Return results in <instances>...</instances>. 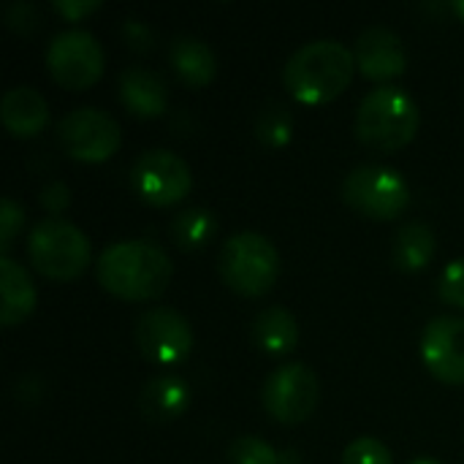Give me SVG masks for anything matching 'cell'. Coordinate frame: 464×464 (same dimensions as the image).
<instances>
[{"label":"cell","mask_w":464,"mask_h":464,"mask_svg":"<svg viewBox=\"0 0 464 464\" xmlns=\"http://www.w3.org/2000/svg\"><path fill=\"white\" fill-rule=\"evenodd\" d=\"M95 272L101 288L111 296L125 302H150L169 288L174 264L163 247L144 239H125L101 253Z\"/></svg>","instance_id":"1"},{"label":"cell","mask_w":464,"mask_h":464,"mask_svg":"<svg viewBox=\"0 0 464 464\" xmlns=\"http://www.w3.org/2000/svg\"><path fill=\"white\" fill-rule=\"evenodd\" d=\"M353 71L356 57L343 41L318 38L299 46L288 57L283 68V84L299 103L318 106L334 101L351 84Z\"/></svg>","instance_id":"2"},{"label":"cell","mask_w":464,"mask_h":464,"mask_svg":"<svg viewBox=\"0 0 464 464\" xmlns=\"http://www.w3.org/2000/svg\"><path fill=\"white\" fill-rule=\"evenodd\" d=\"M419 133V106L408 90L381 84L370 90L356 111V136L375 152H397Z\"/></svg>","instance_id":"3"},{"label":"cell","mask_w":464,"mask_h":464,"mask_svg":"<svg viewBox=\"0 0 464 464\" xmlns=\"http://www.w3.org/2000/svg\"><path fill=\"white\" fill-rule=\"evenodd\" d=\"M218 272L231 291L242 296H261L280 277V253L269 237L242 231L223 242Z\"/></svg>","instance_id":"4"},{"label":"cell","mask_w":464,"mask_h":464,"mask_svg":"<svg viewBox=\"0 0 464 464\" xmlns=\"http://www.w3.org/2000/svg\"><path fill=\"white\" fill-rule=\"evenodd\" d=\"M27 256L38 275L54 283H71L90 264V242L82 228L63 218H44L27 239Z\"/></svg>","instance_id":"5"},{"label":"cell","mask_w":464,"mask_h":464,"mask_svg":"<svg viewBox=\"0 0 464 464\" xmlns=\"http://www.w3.org/2000/svg\"><path fill=\"white\" fill-rule=\"evenodd\" d=\"M345 204L370 220H394L411 207L408 179L389 166H359L343 182Z\"/></svg>","instance_id":"6"},{"label":"cell","mask_w":464,"mask_h":464,"mask_svg":"<svg viewBox=\"0 0 464 464\" xmlns=\"http://www.w3.org/2000/svg\"><path fill=\"white\" fill-rule=\"evenodd\" d=\"M133 193L150 207H171L193 188L190 166L171 150H147L130 169Z\"/></svg>","instance_id":"7"},{"label":"cell","mask_w":464,"mask_h":464,"mask_svg":"<svg viewBox=\"0 0 464 464\" xmlns=\"http://www.w3.org/2000/svg\"><path fill=\"white\" fill-rule=\"evenodd\" d=\"M318 400H321V383L307 364H285L275 370L261 389L264 411L275 421L288 427L307 421L315 413Z\"/></svg>","instance_id":"8"},{"label":"cell","mask_w":464,"mask_h":464,"mask_svg":"<svg viewBox=\"0 0 464 464\" xmlns=\"http://www.w3.org/2000/svg\"><path fill=\"white\" fill-rule=\"evenodd\" d=\"M57 136L65 152L82 163L109 160L122 141L117 120L95 106H79L57 122Z\"/></svg>","instance_id":"9"},{"label":"cell","mask_w":464,"mask_h":464,"mask_svg":"<svg viewBox=\"0 0 464 464\" xmlns=\"http://www.w3.org/2000/svg\"><path fill=\"white\" fill-rule=\"evenodd\" d=\"M103 46L87 30H63L46 49V68L57 84L68 90H87L103 73Z\"/></svg>","instance_id":"10"},{"label":"cell","mask_w":464,"mask_h":464,"mask_svg":"<svg viewBox=\"0 0 464 464\" xmlns=\"http://www.w3.org/2000/svg\"><path fill=\"white\" fill-rule=\"evenodd\" d=\"M136 345L155 367L182 364L193 351V329L188 318L171 307H152L136 321Z\"/></svg>","instance_id":"11"},{"label":"cell","mask_w":464,"mask_h":464,"mask_svg":"<svg viewBox=\"0 0 464 464\" xmlns=\"http://www.w3.org/2000/svg\"><path fill=\"white\" fill-rule=\"evenodd\" d=\"M421 359L427 370L451 386L464 383V318L440 315L427 324L421 337Z\"/></svg>","instance_id":"12"},{"label":"cell","mask_w":464,"mask_h":464,"mask_svg":"<svg viewBox=\"0 0 464 464\" xmlns=\"http://www.w3.org/2000/svg\"><path fill=\"white\" fill-rule=\"evenodd\" d=\"M353 57H356V68L362 71V76L372 82L397 79L408 68V49L402 38L392 27H383V24H372L359 35Z\"/></svg>","instance_id":"13"},{"label":"cell","mask_w":464,"mask_h":464,"mask_svg":"<svg viewBox=\"0 0 464 464\" xmlns=\"http://www.w3.org/2000/svg\"><path fill=\"white\" fill-rule=\"evenodd\" d=\"M0 117L11 136L30 139V136H38L49 125V106H46V98L35 87L19 84L3 95Z\"/></svg>","instance_id":"14"},{"label":"cell","mask_w":464,"mask_h":464,"mask_svg":"<svg viewBox=\"0 0 464 464\" xmlns=\"http://www.w3.org/2000/svg\"><path fill=\"white\" fill-rule=\"evenodd\" d=\"M120 101L136 117H160L169 106V87L150 68H125L120 76Z\"/></svg>","instance_id":"15"},{"label":"cell","mask_w":464,"mask_h":464,"mask_svg":"<svg viewBox=\"0 0 464 464\" xmlns=\"http://www.w3.org/2000/svg\"><path fill=\"white\" fill-rule=\"evenodd\" d=\"M0 288H3V307H0V324L5 329L22 324L38 302L35 285L27 275V269L14 261L11 256L0 258Z\"/></svg>","instance_id":"16"},{"label":"cell","mask_w":464,"mask_h":464,"mask_svg":"<svg viewBox=\"0 0 464 464\" xmlns=\"http://www.w3.org/2000/svg\"><path fill=\"white\" fill-rule=\"evenodd\" d=\"M169 60L177 71V76L188 87H207L218 73V57L209 44H204L196 35H179L171 41Z\"/></svg>","instance_id":"17"},{"label":"cell","mask_w":464,"mask_h":464,"mask_svg":"<svg viewBox=\"0 0 464 464\" xmlns=\"http://www.w3.org/2000/svg\"><path fill=\"white\" fill-rule=\"evenodd\" d=\"M190 408V389L177 375H158L141 392V411L152 421H174Z\"/></svg>","instance_id":"18"},{"label":"cell","mask_w":464,"mask_h":464,"mask_svg":"<svg viewBox=\"0 0 464 464\" xmlns=\"http://www.w3.org/2000/svg\"><path fill=\"white\" fill-rule=\"evenodd\" d=\"M253 340L269 356H285L299 345V324L285 307H266L253 321Z\"/></svg>","instance_id":"19"},{"label":"cell","mask_w":464,"mask_h":464,"mask_svg":"<svg viewBox=\"0 0 464 464\" xmlns=\"http://www.w3.org/2000/svg\"><path fill=\"white\" fill-rule=\"evenodd\" d=\"M435 256V231L424 223H405L394 237V266L402 272H421Z\"/></svg>","instance_id":"20"},{"label":"cell","mask_w":464,"mask_h":464,"mask_svg":"<svg viewBox=\"0 0 464 464\" xmlns=\"http://www.w3.org/2000/svg\"><path fill=\"white\" fill-rule=\"evenodd\" d=\"M218 228H220V223H218L215 212H209L204 207H190V209H182L179 215H174V220L169 226V234H171L177 247L201 250L215 239Z\"/></svg>","instance_id":"21"},{"label":"cell","mask_w":464,"mask_h":464,"mask_svg":"<svg viewBox=\"0 0 464 464\" xmlns=\"http://www.w3.org/2000/svg\"><path fill=\"white\" fill-rule=\"evenodd\" d=\"M256 136L264 147H285L294 136V117L285 106L280 103H269L266 109H261L258 120H256Z\"/></svg>","instance_id":"22"},{"label":"cell","mask_w":464,"mask_h":464,"mask_svg":"<svg viewBox=\"0 0 464 464\" xmlns=\"http://www.w3.org/2000/svg\"><path fill=\"white\" fill-rule=\"evenodd\" d=\"M228 462L231 464H280V454L261 438L245 435L237 438L228 449Z\"/></svg>","instance_id":"23"},{"label":"cell","mask_w":464,"mask_h":464,"mask_svg":"<svg viewBox=\"0 0 464 464\" xmlns=\"http://www.w3.org/2000/svg\"><path fill=\"white\" fill-rule=\"evenodd\" d=\"M343 464H394V459L389 446L381 443L378 438H356L345 449Z\"/></svg>","instance_id":"24"},{"label":"cell","mask_w":464,"mask_h":464,"mask_svg":"<svg viewBox=\"0 0 464 464\" xmlns=\"http://www.w3.org/2000/svg\"><path fill=\"white\" fill-rule=\"evenodd\" d=\"M438 294H440L443 304L457 307V310H464V258L451 261V264L443 269L440 283H438Z\"/></svg>","instance_id":"25"},{"label":"cell","mask_w":464,"mask_h":464,"mask_svg":"<svg viewBox=\"0 0 464 464\" xmlns=\"http://www.w3.org/2000/svg\"><path fill=\"white\" fill-rule=\"evenodd\" d=\"M22 223H24L22 204H16L11 196H5L3 198V207H0V250H3V256H8V247L14 245Z\"/></svg>","instance_id":"26"},{"label":"cell","mask_w":464,"mask_h":464,"mask_svg":"<svg viewBox=\"0 0 464 464\" xmlns=\"http://www.w3.org/2000/svg\"><path fill=\"white\" fill-rule=\"evenodd\" d=\"M71 201V193L65 188V182H49L44 190H41V207L49 209L52 215H60Z\"/></svg>","instance_id":"27"},{"label":"cell","mask_w":464,"mask_h":464,"mask_svg":"<svg viewBox=\"0 0 464 464\" xmlns=\"http://www.w3.org/2000/svg\"><path fill=\"white\" fill-rule=\"evenodd\" d=\"M95 8H101L98 0H54V11L63 14L68 22H79L82 16L92 14Z\"/></svg>","instance_id":"28"},{"label":"cell","mask_w":464,"mask_h":464,"mask_svg":"<svg viewBox=\"0 0 464 464\" xmlns=\"http://www.w3.org/2000/svg\"><path fill=\"white\" fill-rule=\"evenodd\" d=\"M5 19H8V24H11L14 30H22V33H27V30L35 24V19H38V11H35V5H33V3H14V5L8 8Z\"/></svg>","instance_id":"29"},{"label":"cell","mask_w":464,"mask_h":464,"mask_svg":"<svg viewBox=\"0 0 464 464\" xmlns=\"http://www.w3.org/2000/svg\"><path fill=\"white\" fill-rule=\"evenodd\" d=\"M125 38H128V46H133V49H147L150 44H152V33H150V27L144 24V22H136V19H130V22H125Z\"/></svg>","instance_id":"30"},{"label":"cell","mask_w":464,"mask_h":464,"mask_svg":"<svg viewBox=\"0 0 464 464\" xmlns=\"http://www.w3.org/2000/svg\"><path fill=\"white\" fill-rule=\"evenodd\" d=\"M411 464H443V462H438V459H430V457H421V459H416V462H411Z\"/></svg>","instance_id":"31"},{"label":"cell","mask_w":464,"mask_h":464,"mask_svg":"<svg viewBox=\"0 0 464 464\" xmlns=\"http://www.w3.org/2000/svg\"><path fill=\"white\" fill-rule=\"evenodd\" d=\"M454 11H457V14H459V16H462V19H464V0H459V3H454Z\"/></svg>","instance_id":"32"}]
</instances>
